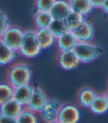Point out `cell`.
Segmentation results:
<instances>
[{
  "instance_id": "1",
  "label": "cell",
  "mask_w": 108,
  "mask_h": 123,
  "mask_svg": "<svg viewBox=\"0 0 108 123\" xmlns=\"http://www.w3.org/2000/svg\"><path fill=\"white\" fill-rule=\"evenodd\" d=\"M32 79V69L25 63L12 65L7 71V82L14 88L29 84Z\"/></svg>"
},
{
  "instance_id": "2",
  "label": "cell",
  "mask_w": 108,
  "mask_h": 123,
  "mask_svg": "<svg viewBox=\"0 0 108 123\" xmlns=\"http://www.w3.org/2000/svg\"><path fill=\"white\" fill-rule=\"evenodd\" d=\"M81 63H88L94 61L103 53V49L91 42H78L73 49Z\"/></svg>"
},
{
  "instance_id": "3",
  "label": "cell",
  "mask_w": 108,
  "mask_h": 123,
  "mask_svg": "<svg viewBox=\"0 0 108 123\" xmlns=\"http://www.w3.org/2000/svg\"><path fill=\"white\" fill-rule=\"evenodd\" d=\"M36 39V32L34 30H27L25 32V36L19 52L27 58H35L41 52Z\"/></svg>"
},
{
  "instance_id": "4",
  "label": "cell",
  "mask_w": 108,
  "mask_h": 123,
  "mask_svg": "<svg viewBox=\"0 0 108 123\" xmlns=\"http://www.w3.org/2000/svg\"><path fill=\"white\" fill-rule=\"evenodd\" d=\"M25 32L18 26L10 25L0 38L9 48L18 52L23 41Z\"/></svg>"
},
{
  "instance_id": "5",
  "label": "cell",
  "mask_w": 108,
  "mask_h": 123,
  "mask_svg": "<svg viewBox=\"0 0 108 123\" xmlns=\"http://www.w3.org/2000/svg\"><path fill=\"white\" fill-rule=\"evenodd\" d=\"M57 61L59 66L65 71L75 69L81 63L73 50L60 51L57 57Z\"/></svg>"
},
{
  "instance_id": "6",
  "label": "cell",
  "mask_w": 108,
  "mask_h": 123,
  "mask_svg": "<svg viewBox=\"0 0 108 123\" xmlns=\"http://www.w3.org/2000/svg\"><path fill=\"white\" fill-rule=\"evenodd\" d=\"M81 119V112L79 108L73 104L62 105L59 113L58 122L76 123Z\"/></svg>"
},
{
  "instance_id": "7",
  "label": "cell",
  "mask_w": 108,
  "mask_h": 123,
  "mask_svg": "<svg viewBox=\"0 0 108 123\" xmlns=\"http://www.w3.org/2000/svg\"><path fill=\"white\" fill-rule=\"evenodd\" d=\"M47 100L45 92L40 87H35L25 107L36 113H40L46 105Z\"/></svg>"
},
{
  "instance_id": "8",
  "label": "cell",
  "mask_w": 108,
  "mask_h": 123,
  "mask_svg": "<svg viewBox=\"0 0 108 123\" xmlns=\"http://www.w3.org/2000/svg\"><path fill=\"white\" fill-rule=\"evenodd\" d=\"M61 104L55 99L47 100L43 109L41 111V116L43 120L48 123L58 122V117Z\"/></svg>"
},
{
  "instance_id": "9",
  "label": "cell",
  "mask_w": 108,
  "mask_h": 123,
  "mask_svg": "<svg viewBox=\"0 0 108 123\" xmlns=\"http://www.w3.org/2000/svg\"><path fill=\"white\" fill-rule=\"evenodd\" d=\"M78 42H91L94 38V28L92 23L85 19L75 29L72 30Z\"/></svg>"
},
{
  "instance_id": "10",
  "label": "cell",
  "mask_w": 108,
  "mask_h": 123,
  "mask_svg": "<svg viewBox=\"0 0 108 123\" xmlns=\"http://www.w3.org/2000/svg\"><path fill=\"white\" fill-rule=\"evenodd\" d=\"M35 32L36 39L41 49H50L56 43V38L48 28H37Z\"/></svg>"
},
{
  "instance_id": "11",
  "label": "cell",
  "mask_w": 108,
  "mask_h": 123,
  "mask_svg": "<svg viewBox=\"0 0 108 123\" xmlns=\"http://www.w3.org/2000/svg\"><path fill=\"white\" fill-rule=\"evenodd\" d=\"M34 87L32 86L30 83L15 87L14 88L13 99L25 107L34 92Z\"/></svg>"
},
{
  "instance_id": "12",
  "label": "cell",
  "mask_w": 108,
  "mask_h": 123,
  "mask_svg": "<svg viewBox=\"0 0 108 123\" xmlns=\"http://www.w3.org/2000/svg\"><path fill=\"white\" fill-rule=\"evenodd\" d=\"M78 41L72 31L69 30L56 38V46L59 51L73 50Z\"/></svg>"
},
{
  "instance_id": "13",
  "label": "cell",
  "mask_w": 108,
  "mask_h": 123,
  "mask_svg": "<svg viewBox=\"0 0 108 123\" xmlns=\"http://www.w3.org/2000/svg\"><path fill=\"white\" fill-rule=\"evenodd\" d=\"M70 11L68 0H56L49 12L54 19H64Z\"/></svg>"
},
{
  "instance_id": "14",
  "label": "cell",
  "mask_w": 108,
  "mask_h": 123,
  "mask_svg": "<svg viewBox=\"0 0 108 123\" xmlns=\"http://www.w3.org/2000/svg\"><path fill=\"white\" fill-rule=\"evenodd\" d=\"M24 106L19 103L14 99H11L0 105V113L5 114L10 117L16 118L21 113Z\"/></svg>"
},
{
  "instance_id": "15",
  "label": "cell",
  "mask_w": 108,
  "mask_h": 123,
  "mask_svg": "<svg viewBox=\"0 0 108 123\" xmlns=\"http://www.w3.org/2000/svg\"><path fill=\"white\" fill-rule=\"evenodd\" d=\"M17 57V51L9 48L0 38V66L11 63Z\"/></svg>"
},
{
  "instance_id": "16",
  "label": "cell",
  "mask_w": 108,
  "mask_h": 123,
  "mask_svg": "<svg viewBox=\"0 0 108 123\" xmlns=\"http://www.w3.org/2000/svg\"><path fill=\"white\" fill-rule=\"evenodd\" d=\"M91 112L95 115H102L108 111V103L104 94H98L89 107Z\"/></svg>"
},
{
  "instance_id": "17",
  "label": "cell",
  "mask_w": 108,
  "mask_h": 123,
  "mask_svg": "<svg viewBox=\"0 0 108 123\" xmlns=\"http://www.w3.org/2000/svg\"><path fill=\"white\" fill-rule=\"evenodd\" d=\"M96 95L97 93L93 88L84 87L81 89L78 94V103L81 107L89 108Z\"/></svg>"
},
{
  "instance_id": "18",
  "label": "cell",
  "mask_w": 108,
  "mask_h": 123,
  "mask_svg": "<svg viewBox=\"0 0 108 123\" xmlns=\"http://www.w3.org/2000/svg\"><path fill=\"white\" fill-rule=\"evenodd\" d=\"M72 11L87 16L93 10L89 0H68Z\"/></svg>"
},
{
  "instance_id": "19",
  "label": "cell",
  "mask_w": 108,
  "mask_h": 123,
  "mask_svg": "<svg viewBox=\"0 0 108 123\" xmlns=\"http://www.w3.org/2000/svg\"><path fill=\"white\" fill-rule=\"evenodd\" d=\"M34 19L37 28H48L53 18L47 11L36 10Z\"/></svg>"
},
{
  "instance_id": "20",
  "label": "cell",
  "mask_w": 108,
  "mask_h": 123,
  "mask_svg": "<svg viewBox=\"0 0 108 123\" xmlns=\"http://www.w3.org/2000/svg\"><path fill=\"white\" fill-rule=\"evenodd\" d=\"M85 19L86 16L84 15L71 10L64 20L65 21L69 30L72 31L79 27Z\"/></svg>"
},
{
  "instance_id": "21",
  "label": "cell",
  "mask_w": 108,
  "mask_h": 123,
  "mask_svg": "<svg viewBox=\"0 0 108 123\" xmlns=\"http://www.w3.org/2000/svg\"><path fill=\"white\" fill-rule=\"evenodd\" d=\"M50 31L56 38L61 36L64 33L69 31V29L64 19H53L52 22L48 27Z\"/></svg>"
},
{
  "instance_id": "22",
  "label": "cell",
  "mask_w": 108,
  "mask_h": 123,
  "mask_svg": "<svg viewBox=\"0 0 108 123\" xmlns=\"http://www.w3.org/2000/svg\"><path fill=\"white\" fill-rule=\"evenodd\" d=\"M16 122L18 123H36L38 118L36 112L24 107L21 113L16 117Z\"/></svg>"
},
{
  "instance_id": "23",
  "label": "cell",
  "mask_w": 108,
  "mask_h": 123,
  "mask_svg": "<svg viewBox=\"0 0 108 123\" xmlns=\"http://www.w3.org/2000/svg\"><path fill=\"white\" fill-rule=\"evenodd\" d=\"M14 88L8 82L0 83V105L13 98Z\"/></svg>"
},
{
  "instance_id": "24",
  "label": "cell",
  "mask_w": 108,
  "mask_h": 123,
  "mask_svg": "<svg viewBox=\"0 0 108 123\" xmlns=\"http://www.w3.org/2000/svg\"><path fill=\"white\" fill-rule=\"evenodd\" d=\"M56 0H35V7L36 10L49 11Z\"/></svg>"
},
{
  "instance_id": "25",
  "label": "cell",
  "mask_w": 108,
  "mask_h": 123,
  "mask_svg": "<svg viewBox=\"0 0 108 123\" xmlns=\"http://www.w3.org/2000/svg\"><path fill=\"white\" fill-rule=\"evenodd\" d=\"M11 25L7 16L3 11L0 10V38L2 36L7 29Z\"/></svg>"
},
{
  "instance_id": "26",
  "label": "cell",
  "mask_w": 108,
  "mask_h": 123,
  "mask_svg": "<svg viewBox=\"0 0 108 123\" xmlns=\"http://www.w3.org/2000/svg\"><path fill=\"white\" fill-rule=\"evenodd\" d=\"M0 123H16V119L0 113Z\"/></svg>"
},
{
  "instance_id": "27",
  "label": "cell",
  "mask_w": 108,
  "mask_h": 123,
  "mask_svg": "<svg viewBox=\"0 0 108 123\" xmlns=\"http://www.w3.org/2000/svg\"><path fill=\"white\" fill-rule=\"evenodd\" d=\"M104 0H89L93 9H101Z\"/></svg>"
},
{
  "instance_id": "28",
  "label": "cell",
  "mask_w": 108,
  "mask_h": 123,
  "mask_svg": "<svg viewBox=\"0 0 108 123\" xmlns=\"http://www.w3.org/2000/svg\"><path fill=\"white\" fill-rule=\"evenodd\" d=\"M101 9L102 10L103 13L108 15V0H104Z\"/></svg>"
},
{
  "instance_id": "29",
  "label": "cell",
  "mask_w": 108,
  "mask_h": 123,
  "mask_svg": "<svg viewBox=\"0 0 108 123\" xmlns=\"http://www.w3.org/2000/svg\"><path fill=\"white\" fill-rule=\"evenodd\" d=\"M104 97H105V98H106V100H107V103H108V90L104 94Z\"/></svg>"
}]
</instances>
